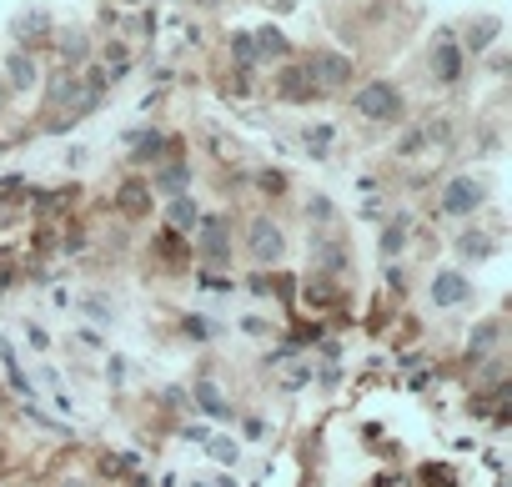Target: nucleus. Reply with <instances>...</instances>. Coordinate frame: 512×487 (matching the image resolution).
<instances>
[{"label": "nucleus", "mask_w": 512, "mask_h": 487, "mask_svg": "<svg viewBox=\"0 0 512 487\" xmlns=\"http://www.w3.org/2000/svg\"><path fill=\"white\" fill-rule=\"evenodd\" d=\"M352 111L367 116V121H397L402 116V91L392 81H367L357 96H352Z\"/></svg>", "instance_id": "obj_1"}, {"label": "nucleus", "mask_w": 512, "mask_h": 487, "mask_svg": "<svg viewBox=\"0 0 512 487\" xmlns=\"http://www.w3.org/2000/svg\"><path fill=\"white\" fill-rule=\"evenodd\" d=\"M482 201H487V186L472 181V176H457V181H447V191H442V211H447V216H472Z\"/></svg>", "instance_id": "obj_2"}, {"label": "nucleus", "mask_w": 512, "mask_h": 487, "mask_svg": "<svg viewBox=\"0 0 512 487\" xmlns=\"http://www.w3.org/2000/svg\"><path fill=\"white\" fill-rule=\"evenodd\" d=\"M196 226H201V247H196V252H201V262H211V267H226V262H231L226 221H221V216H201Z\"/></svg>", "instance_id": "obj_3"}, {"label": "nucleus", "mask_w": 512, "mask_h": 487, "mask_svg": "<svg viewBox=\"0 0 512 487\" xmlns=\"http://www.w3.org/2000/svg\"><path fill=\"white\" fill-rule=\"evenodd\" d=\"M302 71L312 81H322V86H342V81H352V56H342V51H312V61Z\"/></svg>", "instance_id": "obj_4"}, {"label": "nucleus", "mask_w": 512, "mask_h": 487, "mask_svg": "<svg viewBox=\"0 0 512 487\" xmlns=\"http://www.w3.org/2000/svg\"><path fill=\"white\" fill-rule=\"evenodd\" d=\"M282 252H287L282 226L267 221V216H256V221H251V257H256V262H277Z\"/></svg>", "instance_id": "obj_5"}, {"label": "nucleus", "mask_w": 512, "mask_h": 487, "mask_svg": "<svg viewBox=\"0 0 512 487\" xmlns=\"http://www.w3.org/2000/svg\"><path fill=\"white\" fill-rule=\"evenodd\" d=\"M432 81H437V86H457V81H462V46H457L452 36H442V41L432 46Z\"/></svg>", "instance_id": "obj_6"}, {"label": "nucleus", "mask_w": 512, "mask_h": 487, "mask_svg": "<svg viewBox=\"0 0 512 487\" xmlns=\"http://www.w3.org/2000/svg\"><path fill=\"white\" fill-rule=\"evenodd\" d=\"M11 36L21 41V51L26 46H41L46 36H56V26H51V16L46 11H21L16 21H11Z\"/></svg>", "instance_id": "obj_7"}, {"label": "nucleus", "mask_w": 512, "mask_h": 487, "mask_svg": "<svg viewBox=\"0 0 512 487\" xmlns=\"http://www.w3.org/2000/svg\"><path fill=\"white\" fill-rule=\"evenodd\" d=\"M472 297V282L462 272H437L432 277V307H462Z\"/></svg>", "instance_id": "obj_8"}, {"label": "nucleus", "mask_w": 512, "mask_h": 487, "mask_svg": "<svg viewBox=\"0 0 512 487\" xmlns=\"http://www.w3.org/2000/svg\"><path fill=\"white\" fill-rule=\"evenodd\" d=\"M41 81V71H36V56L31 51H11L6 56V86H16V91H31Z\"/></svg>", "instance_id": "obj_9"}, {"label": "nucleus", "mask_w": 512, "mask_h": 487, "mask_svg": "<svg viewBox=\"0 0 512 487\" xmlns=\"http://www.w3.org/2000/svg\"><path fill=\"white\" fill-rule=\"evenodd\" d=\"M251 46H256V61H282L292 46H287V36L277 31V26H262V31H256L251 36Z\"/></svg>", "instance_id": "obj_10"}, {"label": "nucleus", "mask_w": 512, "mask_h": 487, "mask_svg": "<svg viewBox=\"0 0 512 487\" xmlns=\"http://www.w3.org/2000/svg\"><path fill=\"white\" fill-rule=\"evenodd\" d=\"M497 36H502V21H497V16H477V21H467V51H472V56L487 51Z\"/></svg>", "instance_id": "obj_11"}, {"label": "nucleus", "mask_w": 512, "mask_h": 487, "mask_svg": "<svg viewBox=\"0 0 512 487\" xmlns=\"http://www.w3.org/2000/svg\"><path fill=\"white\" fill-rule=\"evenodd\" d=\"M191 186V166L186 161H171V166H161L156 176H151V191H171V196H181Z\"/></svg>", "instance_id": "obj_12"}, {"label": "nucleus", "mask_w": 512, "mask_h": 487, "mask_svg": "<svg viewBox=\"0 0 512 487\" xmlns=\"http://www.w3.org/2000/svg\"><path fill=\"white\" fill-rule=\"evenodd\" d=\"M191 397H196V407H201L206 417H231V402L221 397V387H216V382H206V377H201V382L191 387Z\"/></svg>", "instance_id": "obj_13"}, {"label": "nucleus", "mask_w": 512, "mask_h": 487, "mask_svg": "<svg viewBox=\"0 0 512 487\" xmlns=\"http://www.w3.org/2000/svg\"><path fill=\"white\" fill-rule=\"evenodd\" d=\"M457 252H462L467 262H487V257L497 252V241H492L487 231H462V236H457Z\"/></svg>", "instance_id": "obj_14"}, {"label": "nucleus", "mask_w": 512, "mask_h": 487, "mask_svg": "<svg viewBox=\"0 0 512 487\" xmlns=\"http://www.w3.org/2000/svg\"><path fill=\"white\" fill-rule=\"evenodd\" d=\"M166 221H171V231H191V226L201 221V211H196V201L181 191V196H171V206H166Z\"/></svg>", "instance_id": "obj_15"}, {"label": "nucleus", "mask_w": 512, "mask_h": 487, "mask_svg": "<svg viewBox=\"0 0 512 487\" xmlns=\"http://www.w3.org/2000/svg\"><path fill=\"white\" fill-rule=\"evenodd\" d=\"M56 46H61V56H66V66L76 71L86 56H91V41H86V31H66V36H56Z\"/></svg>", "instance_id": "obj_16"}, {"label": "nucleus", "mask_w": 512, "mask_h": 487, "mask_svg": "<svg viewBox=\"0 0 512 487\" xmlns=\"http://www.w3.org/2000/svg\"><path fill=\"white\" fill-rule=\"evenodd\" d=\"M277 91L287 96V101H312V76L307 71H282V81H277Z\"/></svg>", "instance_id": "obj_17"}, {"label": "nucleus", "mask_w": 512, "mask_h": 487, "mask_svg": "<svg viewBox=\"0 0 512 487\" xmlns=\"http://www.w3.org/2000/svg\"><path fill=\"white\" fill-rule=\"evenodd\" d=\"M497 342H502V322H482V327L467 337V352H472V357H482V352H492Z\"/></svg>", "instance_id": "obj_18"}, {"label": "nucleus", "mask_w": 512, "mask_h": 487, "mask_svg": "<svg viewBox=\"0 0 512 487\" xmlns=\"http://www.w3.org/2000/svg\"><path fill=\"white\" fill-rule=\"evenodd\" d=\"M131 146H136L131 161H151V156L166 151V136H161V131H141V136H131Z\"/></svg>", "instance_id": "obj_19"}, {"label": "nucleus", "mask_w": 512, "mask_h": 487, "mask_svg": "<svg viewBox=\"0 0 512 487\" xmlns=\"http://www.w3.org/2000/svg\"><path fill=\"white\" fill-rule=\"evenodd\" d=\"M0 362H6V372H11V387H16L21 397H31V377L21 372V362H16V352H11V342H0Z\"/></svg>", "instance_id": "obj_20"}, {"label": "nucleus", "mask_w": 512, "mask_h": 487, "mask_svg": "<svg viewBox=\"0 0 512 487\" xmlns=\"http://www.w3.org/2000/svg\"><path fill=\"white\" fill-rule=\"evenodd\" d=\"M312 252H317V262H322V267H332V272H337V267L347 262V252L337 247L332 236H317V241H312Z\"/></svg>", "instance_id": "obj_21"}, {"label": "nucleus", "mask_w": 512, "mask_h": 487, "mask_svg": "<svg viewBox=\"0 0 512 487\" xmlns=\"http://www.w3.org/2000/svg\"><path fill=\"white\" fill-rule=\"evenodd\" d=\"M146 196H151V186L126 181V186H121V211H131V216H136V211H146Z\"/></svg>", "instance_id": "obj_22"}, {"label": "nucleus", "mask_w": 512, "mask_h": 487, "mask_svg": "<svg viewBox=\"0 0 512 487\" xmlns=\"http://www.w3.org/2000/svg\"><path fill=\"white\" fill-rule=\"evenodd\" d=\"M402 247H407V221L397 216V221H392V226L382 231V252H387V257H397Z\"/></svg>", "instance_id": "obj_23"}, {"label": "nucleus", "mask_w": 512, "mask_h": 487, "mask_svg": "<svg viewBox=\"0 0 512 487\" xmlns=\"http://www.w3.org/2000/svg\"><path fill=\"white\" fill-rule=\"evenodd\" d=\"M422 487H457V472L442 467V462H437V467L427 462V467H422Z\"/></svg>", "instance_id": "obj_24"}, {"label": "nucleus", "mask_w": 512, "mask_h": 487, "mask_svg": "<svg viewBox=\"0 0 512 487\" xmlns=\"http://www.w3.org/2000/svg\"><path fill=\"white\" fill-rule=\"evenodd\" d=\"M312 307H327V302H337V287H327V277H317V287L307 282V292H302Z\"/></svg>", "instance_id": "obj_25"}, {"label": "nucleus", "mask_w": 512, "mask_h": 487, "mask_svg": "<svg viewBox=\"0 0 512 487\" xmlns=\"http://www.w3.org/2000/svg\"><path fill=\"white\" fill-rule=\"evenodd\" d=\"M206 452H211L216 462H226V467L236 462V442H231V437H206Z\"/></svg>", "instance_id": "obj_26"}, {"label": "nucleus", "mask_w": 512, "mask_h": 487, "mask_svg": "<svg viewBox=\"0 0 512 487\" xmlns=\"http://www.w3.org/2000/svg\"><path fill=\"white\" fill-rule=\"evenodd\" d=\"M231 56L241 61V66H256V46H251V36L241 31V36H231Z\"/></svg>", "instance_id": "obj_27"}, {"label": "nucleus", "mask_w": 512, "mask_h": 487, "mask_svg": "<svg viewBox=\"0 0 512 487\" xmlns=\"http://www.w3.org/2000/svg\"><path fill=\"white\" fill-rule=\"evenodd\" d=\"M327 146H332V126H312V131H307V151H312V156H322Z\"/></svg>", "instance_id": "obj_28"}, {"label": "nucleus", "mask_w": 512, "mask_h": 487, "mask_svg": "<svg viewBox=\"0 0 512 487\" xmlns=\"http://www.w3.org/2000/svg\"><path fill=\"white\" fill-rule=\"evenodd\" d=\"M186 337L206 342V337H216V322H211V317H186Z\"/></svg>", "instance_id": "obj_29"}, {"label": "nucleus", "mask_w": 512, "mask_h": 487, "mask_svg": "<svg viewBox=\"0 0 512 487\" xmlns=\"http://www.w3.org/2000/svg\"><path fill=\"white\" fill-rule=\"evenodd\" d=\"M302 382H312V362H302V367H292V372L282 377V387H302Z\"/></svg>", "instance_id": "obj_30"}, {"label": "nucleus", "mask_w": 512, "mask_h": 487, "mask_svg": "<svg viewBox=\"0 0 512 487\" xmlns=\"http://www.w3.org/2000/svg\"><path fill=\"white\" fill-rule=\"evenodd\" d=\"M312 216H317V221H332V201H327V196H312Z\"/></svg>", "instance_id": "obj_31"}, {"label": "nucleus", "mask_w": 512, "mask_h": 487, "mask_svg": "<svg viewBox=\"0 0 512 487\" xmlns=\"http://www.w3.org/2000/svg\"><path fill=\"white\" fill-rule=\"evenodd\" d=\"M161 402H166V407H186V392H181V387H166Z\"/></svg>", "instance_id": "obj_32"}, {"label": "nucleus", "mask_w": 512, "mask_h": 487, "mask_svg": "<svg viewBox=\"0 0 512 487\" xmlns=\"http://www.w3.org/2000/svg\"><path fill=\"white\" fill-rule=\"evenodd\" d=\"M216 487H236V482H231V477H216Z\"/></svg>", "instance_id": "obj_33"}, {"label": "nucleus", "mask_w": 512, "mask_h": 487, "mask_svg": "<svg viewBox=\"0 0 512 487\" xmlns=\"http://www.w3.org/2000/svg\"><path fill=\"white\" fill-rule=\"evenodd\" d=\"M0 106H6V81H0Z\"/></svg>", "instance_id": "obj_34"}, {"label": "nucleus", "mask_w": 512, "mask_h": 487, "mask_svg": "<svg viewBox=\"0 0 512 487\" xmlns=\"http://www.w3.org/2000/svg\"><path fill=\"white\" fill-rule=\"evenodd\" d=\"M66 487H81V482H66Z\"/></svg>", "instance_id": "obj_35"}]
</instances>
